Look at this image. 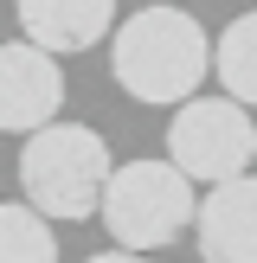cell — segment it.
<instances>
[{
	"mask_svg": "<svg viewBox=\"0 0 257 263\" xmlns=\"http://www.w3.org/2000/svg\"><path fill=\"white\" fill-rule=\"evenodd\" d=\"M193 251L206 263H257V174H238L199 199Z\"/></svg>",
	"mask_w": 257,
	"mask_h": 263,
	"instance_id": "cell-6",
	"label": "cell"
},
{
	"mask_svg": "<svg viewBox=\"0 0 257 263\" xmlns=\"http://www.w3.org/2000/svg\"><path fill=\"white\" fill-rule=\"evenodd\" d=\"M109 26H116V0H20V32L45 45L51 58L90 51L97 39H109Z\"/></svg>",
	"mask_w": 257,
	"mask_h": 263,
	"instance_id": "cell-7",
	"label": "cell"
},
{
	"mask_svg": "<svg viewBox=\"0 0 257 263\" xmlns=\"http://www.w3.org/2000/svg\"><path fill=\"white\" fill-rule=\"evenodd\" d=\"M167 154H174V167L187 180L225 186V180H238L257 161V122L244 116L238 97H193V103L174 109Z\"/></svg>",
	"mask_w": 257,
	"mask_h": 263,
	"instance_id": "cell-4",
	"label": "cell"
},
{
	"mask_svg": "<svg viewBox=\"0 0 257 263\" xmlns=\"http://www.w3.org/2000/svg\"><path fill=\"white\" fill-rule=\"evenodd\" d=\"M109 71L135 103H193V90L212 71L206 26L187 7H141L116 26L109 39Z\"/></svg>",
	"mask_w": 257,
	"mask_h": 263,
	"instance_id": "cell-1",
	"label": "cell"
},
{
	"mask_svg": "<svg viewBox=\"0 0 257 263\" xmlns=\"http://www.w3.org/2000/svg\"><path fill=\"white\" fill-rule=\"evenodd\" d=\"M212 71H218V90H225V97L257 103V13H238V20L218 32Z\"/></svg>",
	"mask_w": 257,
	"mask_h": 263,
	"instance_id": "cell-8",
	"label": "cell"
},
{
	"mask_svg": "<svg viewBox=\"0 0 257 263\" xmlns=\"http://www.w3.org/2000/svg\"><path fill=\"white\" fill-rule=\"evenodd\" d=\"M90 263H148V257H141V251H97Z\"/></svg>",
	"mask_w": 257,
	"mask_h": 263,
	"instance_id": "cell-10",
	"label": "cell"
},
{
	"mask_svg": "<svg viewBox=\"0 0 257 263\" xmlns=\"http://www.w3.org/2000/svg\"><path fill=\"white\" fill-rule=\"evenodd\" d=\"M58 103H64V71H58V58L45 45H32V39L0 45V128L7 135L51 128Z\"/></svg>",
	"mask_w": 257,
	"mask_h": 263,
	"instance_id": "cell-5",
	"label": "cell"
},
{
	"mask_svg": "<svg viewBox=\"0 0 257 263\" xmlns=\"http://www.w3.org/2000/svg\"><path fill=\"white\" fill-rule=\"evenodd\" d=\"M193 218L199 199L174 161H122L103 193V231L116 238V251H167L180 231H193Z\"/></svg>",
	"mask_w": 257,
	"mask_h": 263,
	"instance_id": "cell-3",
	"label": "cell"
},
{
	"mask_svg": "<svg viewBox=\"0 0 257 263\" xmlns=\"http://www.w3.org/2000/svg\"><path fill=\"white\" fill-rule=\"evenodd\" d=\"M109 180H116L109 141H103L97 128H84V122H51V128H39L20 148V193L51 225L97 218Z\"/></svg>",
	"mask_w": 257,
	"mask_h": 263,
	"instance_id": "cell-2",
	"label": "cell"
},
{
	"mask_svg": "<svg viewBox=\"0 0 257 263\" xmlns=\"http://www.w3.org/2000/svg\"><path fill=\"white\" fill-rule=\"evenodd\" d=\"M0 263H58V238L39 205L0 199Z\"/></svg>",
	"mask_w": 257,
	"mask_h": 263,
	"instance_id": "cell-9",
	"label": "cell"
}]
</instances>
